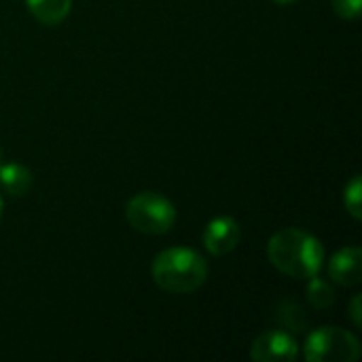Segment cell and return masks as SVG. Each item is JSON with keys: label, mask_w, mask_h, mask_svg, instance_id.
<instances>
[{"label": "cell", "mask_w": 362, "mask_h": 362, "mask_svg": "<svg viewBox=\"0 0 362 362\" xmlns=\"http://www.w3.org/2000/svg\"><path fill=\"white\" fill-rule=\"evenodd\" d=\"M303 356L308 362H354L361 358V344L344 329L322 327L308 337Z\"/></svg>", "instance_id": "cell-4"}, {"label": "cell", "mask_w": 362, "mask_h": 362, "mask_svg": "<svg viewBox=\"0 0 362 362\" xmlns=\"http://www.w3.org/2000/svg\"><path fill=\"white\" fill-rule=\"evenodd\" d=\"M278 316H280V322H282L288 331H297V333L305 331L308 318H305L301 305H297V303H293V301H286V303H282Z\"/></svg>", "instance_id": "cell-11"}, {"label": "cell", "mask_w": 362, "mask_h": 362, "mask_svg": "<svg viewBox=\"0 0 362 362\" xmlns=\"http://www.w3.org/2000/svg\"><path fill=\"white\" fill-rule=\"evenodd\" d=\"M267 259L280 274L310 280L318 276L325 265V248L316 235L288 227L272 235L267 244Z\"/></svg>", "instance_id": "cell-1"}, {"label": "cell", "mask_w": 362, "mask_h": 362, "mask_svg": "<svg viewBox=\"0 0 362 362\" xmlns=\"http://www.w3.org/2000/svg\"><path fill=\"white\" fill-rule=\"evenodd\" d=\"M329 276L339 286H356L362 280V250L358 246H346L337 250L329 261Z\"/></svg>", "instance_id": "cell-7"}, {"label": "cell", "mask_w": 362, "mask_h": 362, "mask_svg": "<svg viewBox=\"0 0 362 362\" xmlns=\"http://www.w3.org/2000/svg\"><path fill=\"white\" fill-rule=\"evenodd\" d=\"M30 13L45 25L62 23L72 8V0H25Z\"/></svg>", "instance_id": "cell-9"}, {"label": "cell", "mask_w": 362, "mask_h": 362, "mask_svg": "<svg viewBox=\"0 0 362 362\" xmlns=\"http://www.w3.org/2000/svg\"><path fill=\"white\" fill-rule=\"evenodd\" d=\"M0 218H2V197H0Z\"/></svg>", "instance_id": "cell-16"}, {"label": "cell", "mask_w": 362, "mask_h": 362, "mask_svg": "<svg viewBox=\"0 0 362 362\" xmlns=\"http://www.w3.org/2000/svg\"><path fill=\"white\" fill-rule=\"evenodd\" d=\"M274 2H276V4H282V6H284V4H291V2H295V0H274Z\"/></svg>", "instance_id": "cell-15"}, {"label": "cell", "mask_w": 362, "mask_h": 362, "mask_svg": "<svg viewBox=\"0 0 362 362\" xmlns=\"http://www.w3.org/2000/svg\"><path fill=\"white\" fill-rule=\"evenodd\" d=\"M308 301L312 303V308L322 312L335 303V288L327 280L314 276L310 278V284H308Z\"/></svg>", "instance_id": "cell-10"}, {"label": "cell", "mask_w": 362, "mask_h": 362, "mask_svg": "<svg viewBox=\"0 0 362 362\" xmlns=\"http://www.w3.org/2000/svg\"><path fill=\"white\" fill-rule=\"evenodd\" d=\"M299 356L295 337L282 331H267L259 335L250 346V358L255 362H291Z\"/></svg>", "instance_id": "cell-5"}, {"label": "cell", "mask_w": 362, "mask_h": 362, "mask_svg": "<svg viewBox=\"0 0 362 362\" xmlns=\"http://www.w3.org/2000/svg\"><path fill=\"white\" fill-rule=\"evenodd\" d=\"M242 240V229L235 218L231 216H216L206 225L204 231V246L212 257H225Z\"/></svg>", "instance_id": "cell-6"}, {"label": "cell", "mask_w": 362, "mask_h": 362, "mask_svg": "<svg viewBox=\"0 0 362 362\" xmlns=\"http://www.w3.org/2000/svg\"><path fill=\"white\" fill-rule=\"evenodd\" d=\"M361 197H362L361 176H354V178L348 182L346 191H344V206H346L348 214H350L352 218H356V221H361L362 218Z\"/></svg>", "instance_id": "cell-12"}, {"label": "cell", "mask_w": 362, "mask_h": 362, "mask_svg": "<svg viewBox=\"0 0 362 362\" xmlns=\"http://www.w3.org/2000/svg\"><path fill=\"white\" fill-rule=\"evenodd\" d=\"M125 218L132 229L144 235H163L176 223V208L168 197L153 191H144L127 202Z\"/></svg>", "instance_id": "cell-3"}, {"label": "cell", "mask_w": 362, "mask_h": 362, "mask_svg": "<svg viewBox=\"0 0 362 362\" xmlns=\"http://www.w3.org/2000/svg\"><path fill=\"white\" fill-rule=\"evenodd\" d=\"M0 187L11 197H21L32 187V172L21 163L0 165Z\"/></svg>", "instance_id": "cell-8"}, {"label": "cell", "mask_w": 362, "mask_h": 362, "mask_svg": "<svg viewBox=\"0 0 362 362\" xmlns=\"http://www.w3.org/2000/svg\"><path fill=\"white\" fill-rule=\"evenodd\" d=\"M333 11L341 17V19H356L361 15L362 0H331Z\"/></svg>", "instance_id": "cell-13"}, {"label": "cell", "mask_w": 362, "mask_h": 362, "mask_svg": "<svg viewBox=\"0 0 362 362\" xmlns=\"http://www.w3.org/2000/svg\"><path fill=\"white\" fill-rule=\"evenodd\" d=\"M350 318H352L354 327H361V325H362V318H361V297H358V295H356V297L352 299V303H350Z\"/></svg>", "instance_id": "cell-14"}, {"label": "cell", "mask_w": 362, "mask_h": 362, "mask_svg": "<svg viewBox=\"0 0 362 362\" xmlns=\"http://www.w3.org/2000/svg\"><path fill=\"white\" fill-rule=\"evenodd\" d=\"M0 165H2V153H0Z\"/></svg>", "instance_id": "cell-17"}, {"label": "cell", "mask_w": 362, "mask_h": 362, "mask_svg": "<svg viewBox=\"0 0 362 362\" xmlns=\"http://www.w3.org/2000/svg\"><path fill=\"white\" fill-rule=\"evenodd\" d=\"M151 276L161 291L170 295H187L206 284L208 263L197 250L176 246L155 257Z\"/></svg>", "instance_id": "cell-2"}]
</instances>
